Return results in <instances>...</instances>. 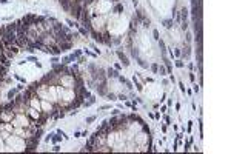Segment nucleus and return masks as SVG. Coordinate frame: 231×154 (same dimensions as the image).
<instances>
[{
  "instance_id": "obj_1",
  "label": "nucleus",
  "mask_w": 231,
  "mask_h": 154,
  "mask_svg": "<svg viewBox=\"0 0 231 154\" xmlns=\"http://www.w3.org/2000/svg\"><path fill=\"white\" fill-rule=\"evenodd\" d=\"M69 11H73L71 14H73L75 19H80V16H82V12H83V10H82V6L80 5H77V3H74L73 6H71V10Z\"/></svg>"
},
{
  "instance_id": "obj_2",
  "label": "nucleus",
  "mask_w": 231,
  "mask_h": 154,
  "mask_svg": "<svg viewBox=\"0 0 231 154\" xmlns=\"http://www.w3.org/2000/svg\"><path fill=\"white\" fill-rule=\"evenodd\" d=\"M59 2H60V5L63 6L65 11H69L71 6H73V2H71V0H59Z\"/></svg>"
},
{
  "instance_id": "obj_3",
  "label": "nucleus",
  "mask_w": 231,
  "mask_h": 154,
  "mask_svg": "<svg viewBox=\"0 0 231 154\" xmlns=\"http://www.w3.org/2000/svg\"><path fill=\"white\" fill-rule=\"evenodd\" d=\"M0 65H2V66H5V68H8V66H10V60L6 59V56H5V54H0Z\"/></svg>"
},
{
  "instance_id": "obj_4",
  "label": "nucleus",
  "mask_w": 231,
  "mask_h": 154,
  "mask_svg": "<svg viewBox=\"0 0 231 154\" xmlns=\"http://www.w3.org/2000/svg\"><path fill=\"white\" fill-rule=\"evenodd\" d=\"M116 54H117V57H119V59H120V60L123 62V65H128V63H130V62H128V59H126V56H125V54H123V52L117 51Z\"/></svg>"
},
{
  "instance_id": "obj_5",
  "label": "nucleus",
  "mask_w": 231,
  "mask_h": 154,
  "mask_svg": "<svg viewBox=\"0 0 231 154\" xmlns=\"http://www.w3.org/2000/svg\"><path fill=\"white\" fill-rule=\"evenodd\" d=\"M59 48L62 51H66L68 48H71V42H59Z\"/></svg>"
},
{
  "instance_id": "obj_6",
  "label": "nucleus",
  "mask_w": 231,
  "mask_h": 154,
  "mask_svg": "<svg viewBox=\"0 0 231 154\" xmlns=\"http://www.w3.org/2000/svg\"><path fill=\"white\" fill-rule=\"evenodd\" d=\"M46 52H51V54H54V56H57V54L60 52V49L57 48V46H51V48H48V51Z\"/></svg>"
},
{
  "instance_id": "obj_7",
  "label": "nucleus",
  "mask_w": 231,
  "mask_h": 154,
  "mask_svg": "<svg viewBox=\"0 0 231 154\" xmlns=\"http://www.w3.org/2000/svg\"><path fill=\"white\" fill-rule=\"evenodd\" d=\"M180 12H182V22H186V17H188V11H186L185 8H183V10H182Z\"/></svg>"
},
{
  "instance_id": "obj_8",
  "label": "nucleus",
  "mask_w": 231,
  "mask_h": 154,
  "mask_svg": "<svg viewBox=\"0 0 231 154\" xmlns=\"http://www.w3.org/2000/svg\"><path fill=\"white\" fill-rule=\"evenodd\" d=\"M108 74H109L111 77H119V72H116L114 70H111V68L108 70Z\"/></svg>"
},
{
  "instance_id": "obj_9",
  "label": "nucleus",
  "mask_w": 231,
  "mask_h": 154,
  "mask_svg": "<svg viewBox=\"0 0 231 154\" xmlns=\"http://www.w3.org/2000/svg\"><path fill=\"white\" fill-rule=\"evenodd\" d=\"M157 71L160 72V76H165V74H166V70H165V66H160V68H157Z\"/></svg>"
},
{
  "instance_id": "obj_10",
  "label": "nucleus",
  "mask_w": 231,
  "mask_h": 154,
  "mask_svg": "<svg viewBox=\"0 0 231 154\" xmlns=\"http://www.w3.org/2000/svg\"><path fill=\"white\" fill-rule=\"evenodd\" d=\"M16 91H17V89H12V91H10V93H8V97H10V99H12V96L16 94Z\"/></svg>"
},
{
  "instance_id": "obj_11",
  "label": "nucleus",
  "mask_w": 231,
  "mask_h": 154,
  "mask_svg": "<svg viewBox=\"0 0 231 154\" xmlns=\"http://www.w3.org/2000/svg\"><path fill=\"white\" fill-rule=\"evenodd\" d=\"M163 25H165L166 28H170V26H171V20H165V22H163Z\"/></svg>"
},
{
  "instance_id": "obj_12",
  "label": "nucleus",
  "mask_w": 231,
  "mask_h": 154,
  "mask_svg": "<svg viewBox=\"0 0 231 154\" xmlns=\"http://www.w3.org/2000/svg\"><path fill=\"white\" fill-rule=\"evenodd\" d=\"M176 65L179 68H182V66H183V62H182V60H176Z\"/></svg>"
},
{
  "instance_id": "obj_13",
  "label": "nucleus",
  "mask_w": 231,
  "mask_h": 154,
  "mask_svg": "<svg viewBox=\"0 0 231 154\" xmlns=\"http://www.w3.org/2000/svg\"><path fill=\"white\" fill-rule=\"evenodd\" d=\"M157 68H159V66L156 65V63H154V65H151V70H153L154 72H157Z\"/></svg>"
},
{
  "instance_id": "obj_14",
  "label": "nucleus",
  "mask_w": 231,
  "mask_h": 154,
  "mask_svg": "<svg viewBox=\"0 0 231 154\" xmlns=\"http://www.w3.org/2000/svg\"><path fill=\"white\" fill-rule=\"evenodd\" d=\"M159 43H160V48H162V51H165V43H163L162 40H159Z\"/></svg>"
},
{
  "instance_id": "obj_15",
  "label": "nucleus",
  "mask_w": 231,
  "mask_h": 154,
  "mask_svg": "<svg viewBox=\"0 0 231 154\" xmlns=\"http://www.w3.org/2000/svg\"><path fill=\"white\" fill-rule=\"evenodd\" d=\"M52 140H54V142H60V137H51Z\"/></svg>"
},
{
  "instance_id": "obj_16",
  "label": "nucleus",
  "mask_w": 231,
  "mask_h": 154,
  "mask_svg": "<svg viewBox=\"0 0 231 154\" xmlns=\"http://www.w3.org/2000/svg\"><path fill=\"white\" fill-rule=\"evenodd\" d=\"M0 49H2V42H0Z\"/></svg>"
}]
</instances>
